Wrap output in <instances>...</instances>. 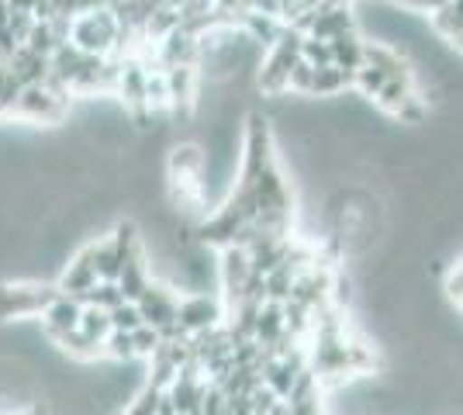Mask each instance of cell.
<instances>
[{
  "label": "cell",
  "mask_w": 463,
  "mask_h": 415,
  "mask_svg": "<svg viewBox=\"0 0 463 415\" xmlns=\"http://www.w3.org/2000/svg\"><path fill=\"white\" fill-rule=\"evenodd\" d=\"M308 367L318 377H343V374H367L377 367V356L364 343H349L346 336L315 339L308 354Z\"/></svg>",
  "instance_id": "cell-1"
},
{
  "label": "cell",
  "mask_w": 463,
  "mask_h": 415,
  "mask_svg": "<svg viewBox=\"0 0 463 415\" xmlns=\"http://www.w3.org/2000/svg\"><path fill=\"white\" fill-rule=\"evenodd\" d=\"M118 35H121V21L115 18L111 7H100V11H87V14H80L73 21L70 42L77 45L80 52H87V56L108 60V52L118 45Z\"/></svg>",
  "instance_id": "cell-2"
},
{
  "label": "cell",
  "mask_w": 463,
  "mask_h": 415,
  "mask_svg": "<svg viewBox=\"0 0 463 415\" xmlns=\"http://www.w3.org/2000/svg\"><path fill=\"white\" fill-rule=\"evenodd\" d=\"M59 295V284H0V318L42 316Z\"/></svg>",
  "instance_id": "cell-3"
},
{
  "label": "cell",
  "mask_w": 463,
  "mask_h": 415,
  "mask_svg": "<svg viewBox=\"0 0 463 415\" xmlns=\"http://www.w3.org/2000/svg\"><path fill=\"white\" fill-rule=\"evenodd\" d=\"M225 318V305L214 295H191L180 301V312H176V322L187 336H197V333H208V329H218Z\"/></svg>",
  "instance_id": "cell-4"
},
{
  "label": "cell",
  "mask_w": 463,
  "mask_h": 415,
  "mask_svg": "<svg viewBox=\"0 0 463 415\" xmlns=\"http://www.w3.org/2000/svg\"><path fill=\"white\" fill-rule=\"evenodd\" d=\"M97 280V257H94V242L87 246V250H80L77 257H73V263L66 267V274L59 277V291L62 295H73V297H80V295H87L90 288H94Z\"/></svg>",
  "instance_id": "cell-5"
},
{
  "label": "cell",
  "mask_w": 463,
  "mask_h": 415,
  "mask_svg": "<svg viewBox=\"0 0 463 415\" xmlns=\"http://www.w3.org/2000/svg\"><path fill=\"white\" fill-rule=\"evenodd\" d=\"M346 32H356V11L353 7H328V4H322L315 11V21H311L308 28L311 39H322V42L339 39Z\"/></svg>",
  "instance_id": "cell-6"
},
{
  "label": "cell",
  "mask_w": 463,
  "mask_h": 415,
  "mask_svg": "<svg viewBox=\"0 0 463 415\" xmlns=\"http://www.w3.org/2000/svg\"><path fill=\"white\" fill-rule=\"evenodd\" d=\"M80 318H83V305H80L73 295H59L45 312H42V325L49 339L59 336V333H73L80 329Z\"/></svg>",
  "instance_id": "cell-7"
},
{
  "label": "cell",
  "mask_w": 463,
  "mask_h": 415,
  "mask_svg": "<svg viewBox=\"0 0 463 415\" xmlns=\"http://www.w3.org/2000/svg\"><path fill=\"white\" fill-rule=\"evenodd\" d=\"M288 336V318H284V305L277 301H267L263 312H260V322H256V343L263 350H273L280 339Z\"/></svg>",
  "instance_id": "cell-8"
},
{
  "label": "cell",
  "mask_w": 463,
  "mask_h": 415,
  "mask_svg": "<svg viewBox=\"0 0 463 415\" xmlns=\"http://www.w3.org/2000/svg\"><path fill=\"white\" fill-rule=\"evenodd\" d=\"M411 94H419V80H415V73H411V77L387 80L384 90L373 98V104H377L384 115H391V118H394V115H398V111L408 104V98H411Z\"/></svg>",
  "instance_id": "cell-9"
},
{
  "label": "cell",
  "mask_w": 463,
  "mask_h": 415,
  "mask_svg": "<svg viewBox=\"0 0 463 415\" xmlns=\"http://www.w3.org/2000/svg\"><path fill=\"white\" fill-rule=\"evenodd\" d=\"M328 45H332V62H335V66H343V70H349V73L364 70V52H367V39H364L360 32H346V35L332 39Z\"/></svg>",
  "instance_id": "cell-10"
},
{
  "label": "cell",
  "mask_w": 463,
  "mask_h": 415,
  "mask_svg": "<svg viewBox=\"0 0 463 415\" xmlns=\"http://www.w3.org/2000/svg\"><path fill=\"white\" fill-rule=\"evenodd\" d=\"M353 87H356V73H349L343 66H326V70L315 73V90H311V98L335 100V98H343L346 90H353Z\"/></svg>",
  "instance_id": "cell-11"
},
{
  "label": "cell",
  "mask_w": 463,
  "mask_h": 415,
  "mask_svg": "<svg viewBox=\"0 0 463 415\" xmlns=\"http://www.w3.org/2000/svg\"><path fill=\"white\" fill-rule=\"evenodd\" d=\"M83 308H104V312H115L118 305H125V295L118 288V280H97L87 295L77 297Z\"/></svg>",
  "instance_id": "cell-12"
},
{
  "label": "cell",
  "mask_w": 463,
  "mask_h": 415,
  "mask_svg": "<svg viewBox=\"0 0 463 415\" xmlns=\"http://www.w3.org/2000/svg\"><path fill=\"white\" fill-rule=\"evenodd\" d=\"M153 280L146 277V267H142V257H132L128 259V267H125V274L118 277V288H121V295H125V301H136L146 295V288H149Z\"/></svg>",
  "instance_id": "cell-13"
},
{
  "label": "cell",
  "mask_w": 463,
  "mask_h": 415,
  "mask_svg": "<svg viewBox=\"0 0 463 415\" xmlns=\"http://www.w3.org/2000/svg\"><path fill=\"white\" fill-rule=\"evenodd\" d=\"M56 346H62L70 356H80V360H94V356L104 354V343H97V339H90L87 333H80V329H73V333H59Z\"/></svg>",
  "instance_id": "cell-14"
},
{
  "label": "cell",
  "mask_w": 463,
  "mask_h": 415,
  "mask_svg": "<svg viewBox=\"0 0 463 415\" xmlns=\"http://www.w3.org/2000/svg\"><path fill=\"white\" fill-rule=\"evenodd\" d=\"M80 333H87V336L97 339V343H108V336L115 333V325H111V312H104V308H83Z\"/></svg>",
  "instance_id": "cell-15"
},
{
  "label": "cell",
  "mask_w": 463,
  "mask_h": 415,
  "mask_svg": "<svg viewBox=\"0 0 463 415\" xmlns=\"http://www.w3.org/2000/svg\"><path fill=\"white\" fill-rule=\"evenodd\" d=\"M387 80L391 77H387L384 70H377V66H364V70H356V87H353V90H356L360 98L373 100L381 90H384Z\"/></svg>",
  "instance_id": "cell-16"
},
{
  "label": "cell",
  "mask_w": 463,
  "mask_h": 415,
  "mask_svg": "<svg viewBox=\"0 0 463 415\" xmlns=\"http://www.w3.org/2000/svg\"><path fill=\"white\" fill-rule=\"evenodd\" d=\"M111 325H115L118 333H138V329L146 325V318H142V308H138L136 301H125V305H118L115 312H111Z\"/></svg>",
  "instance_id": "cell-17"
},
{
  "label": "cell",
  "mask_w": 463,
  "mask_h": 415,
  "mask_svg": "<svg viewBox=\"0 0 463 415\" xmlns=\"http://www.w3.org/2000/svg\"><path fill=\"white\" fill-rule=\"evenodd\" d=\"M301 60L311 62L315 70H326V66H335L332 62V45L322 39H311V35H305V45H301Z\"/></svg>",
  "instance_id": "cell-18"
},
{
  "label": "cell",
  "mask_w": 463,
  "mask_h": 415,
  "mask_svg": "<svg viewBox=\"0 0 463 415\" xmlns=\"http://www.w3.org/2000/svg\"><path fill=\"white\" fill-rule=\"evenodd\" d=\"M394 118L402 121V125H411V128H419V125H425L429 121V100H425V94L419 90V94H411L408 98V104L394 115Z\"/></svg>",
  "instance_id": "cell-19"
},
{
  "label": "cell",
  "mask_w": 463,
  "mask_h": 415,
  "mask_svg": "<svg viewBox=\"0 0 463 415\" xmlns=\"http://www.w3.org/2000/svg\"><path fill=\"white\" fill-rule=\"evenodd\" d=\"M104 354L111 360H136V333H111L104 343Z\"/></svg>",
  "instance_id": "cell-20"
},
{
  "label": "cell",
  "mask_w": 463,
  "mask_h": 415,
  "mask_svg": "<svg viewBox=\"0 0 463 415\" xmlns=\"http://www.w3.org/2000/svg\"><path fill=\"white\" fill-rule=\"evenodd\" d=\"M166 391H159L153 384H146V391L142 395L132 398V405H128V412L125 415H159V401H163Z\"/></svg>",
  "instance_id": "cell-21"
},
{
  "label": "cell",
  "mask_w": 463,
  "mask_h": 415,
  "mask_svg": "<svg viewBox=\"0 0 463 415\" xmlns=\"http://www.w3.org/2000/svg\"><path fill=\"white\" fill-rule=\"evenodd\" d=\"M394 7H402V11H408V14H415V18H422V14H439L443 7H449L453 0H391Z\"/></svg>",
  "instance_id": "cell-22"
},
{
  "label": "cell",
  "mask_w": 463,
  "mask_h": 415,
  "mask_svg": "<svg viewBox=\"0 0 463 415\" xmlns=\"http://www.w3.org/2000/svg\"><path fill=\"white\" fill-rule=\"evenodd\" d=\"M159 346H163L159 329H153V325H142V329L136 333V356H142V360H153Z\"/></svg>",
  "instance_id": "cell-23"
},
{
  "label": "cell",
  "mask_w": 463,
  "mask_h": 415,
  "mask_svg": "<svg viewBox=\"0 0 463 415\" xmlns=\"http://www.w3.org/2000/svg\"><path fill=\"white\" fill-rule=\"evenodd\" d=\"M288 409H290V415H322V398L315 395V398H308V401H294Z\"/></svg>",
  "instance_id": "cell-24"
},
{
  "label": "cell",
  "mask_w": 463,
  "mask_h": 415,
  "mask_svg": "<svg viewBox=\"0 0 463 415\" xmlns=\"http://www.w3.org/2000/svg\"><path fill=\"white\" fill-rule=\"evenodd\" d=\"M446 288H449V295H453V297H457V301L463 305V263L457 267V270H453V274H449V280H446Z\"/></svg>",
  "instance_id": "cell-25"
},
{
  "label": "cell",
  "mask_w": 463,
  "mask_h": 415,
  "mask_svg": "<svg viewBox=\"0 0 463 415\" xmlns=\"http://www.w3.org/2000/svg\"><path fill=\"white\" fill-rule=\"evenodd\" d=\"M159 415H180V412H176V405H174V398H170V395H163V401H159Z\"/></svg>",
  "instance_id": "cell-26"
}]
</instances>
